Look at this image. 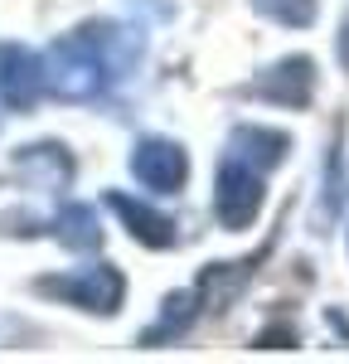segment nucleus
<instances>
[{
    "mask_svg": "<svg viewBox=\"0 0 349 364\" xmlns=\"http://www.w3.org/2000/svg\"><path fill=\"white\" fill-rule=\"evenodd\" d=\"M49 83V68H44V58L20 49V44H0V102L5 107H34L39 102V92Z\"/></svg>",
    "mask_w": 349,
    "mask_h": 364,
    "instance_id": "f257e3e1",
    "label": "nucleus"
},
{
    "mask_svg": "<svg viewBox=\"0 0 349 364\" xmlns=\"http://www.w3.org/2000/svg\"><path fill=\"white\" fill-rule=\"evenodd\" d=\"M39 291L68 296L73 306H87V311H116V301H121V277H116L112 267H87V272H68V277L39 282Z\"/></svg>",
    "mask_w": 349,
    "mask_h": 364,
    "instance_id": "f03ea898",
    "label": "nucleus"
},
{
    "mask_svg": "<svg viewBox=\"0 0 349 364\" xmlns=\"http://www.w3.org/2000/svg\"><path fill=\"white\" fill-rule=\"evenodd\" d=\"M184 156L174 151V146H165V141H150V146H141L136 151V175H141L150 190H174L179 180H184Z\"/></svg>",
    "mask_w": 349,
    "mask_h": 364,
    "instance_id": "7ed1b4c3",
    "label": "nucleus"
},
{
    "mask_svg": "<svg viewBox=\"0 0 349 364\" xmlns=\"http://www.w3.org/2000/svg\"><path fill=\"white\" fill-rule=\"evenodd\" d=\"M112 209L121 214V219H131V233H136L141 243H170V224H165L160 214H150V209L141 214V209H136L131 199H121V195L112 199Z\"/></svg>",
    "mask_w": 349,
    "mask_h": 364,
    "instance_id": "20e7f679",
    "label": "nucleus"
}]
</instances>
